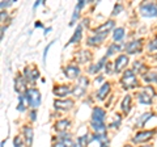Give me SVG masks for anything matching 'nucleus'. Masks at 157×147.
Instances as JSON below:
<instances>
[{
	"label": "nucleus",
	"instance_id": "1",
	"mask_svg": "<svg viewBox=\"0 0 157 147\" xmlns=\"http://www.w3.org/2000/svg\"><path fill=\"white\" fill-rule=\"evenodd\" d=\"M121 84L123 85L124 89H132V88H136L139 85L136 79V74L132 70H126L123 72V75L121 77Z\"/></svg>",
	"mask_w": 157,
	"mask_h": 147
},
{
	"label": "nucleus",
	"instance_id": "2",
	"mask_svg": "<svg viewBox=\"0 0 157 147\" xmlns=\"http://www.w3.org/2000/svg\"><path fill=\"white\" fill-rule=\"evenodd\" d=\"M25 96L28 99V104L32 109H37L41 105V92L37 88H28Z\"/></svg>",
	"mask_w": 157,
	"mask_h": 147
},
{
	"label": "nucleus",
	"instance_id": "3",
	"mask_svg": "<svg viewBox=\"0 0 157 147\" xmlns=\"http://www.w3.org/2000/svg\"><path fill=\"white\" fill-rule=\"evenodd\" d=\"M139 12L144 17H157V3L144 2L139 8Z\"/></svg>",
	"mask_w": 157,
	"mask_h": 147
},
{
	"label": "nucleus",
	"instance_id": "4",
	"mask_svg": "<svg viewBox=\"0 0 157 147\" xmlns=\"http://www.w3.org/2000/svg\"><path fill=\"white\" fill-rule=\"evenodd\" d=\"M124 50L127 54H139L143 50V40H134V41H130L128 43H126L124 46Z\"/></svg>",
	"mask_w": 157,
	"mask_h": 147
},
{
	"label": "nucleus",
	"instance_id": "5",
	"mask_svg": "<svg viewBox=\"0 0 157 147\" xmlns=\"http://www.w3.org/2000/svg\"><path fill=\"white\" fill-rule=\"evenodd\" d=\"M63 72H64V76L68 80H75V79L80 77L81 70H80V67L76 65H67L64 67V70H63Z\"/></svg>",
	"mask_w": 157,
	"mask_h": 147
},
{
	"label": "nucleus",
	"instance_id": "6",
	"mask_svg": "<svg viewBox=\"0 0 157 147\" xmlns=\"http://www.w3.org/2000/svg\"><path fill=\"white\" fill-rule=\"evenodd\" d=\"M115 26V21L114 20H107L106 22H104L102 25H100L98 28H96L93 33L94 34H98V36H107L113 29Z\"/></svg>",
	"mask_w": 157,
	"mask_h": 147
},
{
	"label": "nucleus",
	"instance_id": "7",
	"mask_svg": "<svg viewBox=\"0 0 157 147\" xmlns=\"http://www.w3.org/2000/svg\"><path fill=\"white\" fill-rule=\"evenodd\" d=\"M156 134V130H143V131H139L135 137L132 142L134 143H145L148 142L149 139H152V137Z\"/></svg>",
	"mask_w": 157,
	"mask_h": 147
},
{
	"label": "nucleus",
	"instance_id": "8",
	"mask_svg": "<svg viewBox=\"0 0 157 147\" xmlns=\"http://www.w3.org/2000/svg\"><path fill=\"white\" fill-rule=\"evenodd\" d=\"M26 80L25 77H24V75H21V74H18V75L14 77V89H16V92H18L20 95H25L28 88H26Z\"/></svg>",
	"mask_w": 157,
	"mask_h": 147
},
{
	"label": "nucleus",
	"instance_id": "9",
	"mask_svg": "<svg viewBox=\"0 0 157 147\" xmlns=\"http://www.w3.org/2000/svg\"><path fill=\"white\" fill-rule=\"evenodd\" d=\"M106 120V112L100 106H94L90 114V121L92 122H105Z\"/></svg>",
	"mask_w": 157,
	"mask_h": 147
},
{
	"label": "nucleus",
	"instance_id": "10",
	"mask_svg": "<svg viewBox=\"0 0 157 147\" xmlns=\"http://www.w3.org/2000/svg\"><path fill=\"white\" fill-rule=\"evenodd\" d=\"M24 77L28 83H36V80L39 77V71L37 68H32V67H25L24 68Z\"/></svg>",
	"mask_w": 157,
	"mask_h": 147
},
{
	"label": "nucleus",
	"instance_id": "11",
	"mask_svg": "<svg viewBox=\"0 0 157 147\" xmlns=\"http://www.w3.org/2000/svg\"><path fill=\"white\" fill-rule=\"evenodd\" d=\"M52 92L58 97H66L70 93H72V87L68 84H59L52 88Z\"/></svg>",
	"mask_w": 157,
	"mask_h": 147
},
{
	"label": "nucleus",
	"instance_id": "12",
	"mask_svg": "<svg viewBox=\"0 0 157 147\" xmlns=\"http://www.w3.org/2000/svg\"><path fill=\"white\" fill-rule=\"evenodd\" d=\"M75 105V101L71 99H64V100H55L54 101V108L56 110H70Z\"/></svg>",
	"mask_w": 157,
	"mask_h": 147
},
{
	"label": "nucleus",
	"instance_id": "13",
	"mask_svg": "<svg viewBox=\"0 0 157 147\" xmlns=\"http://www.w3.org/2000/svg\"><path fill=\"white\" fill-rule=\"evenodd\" d=\"M128 65V57L126 54H121V55L117 57V59L114 61V68H115V72H121L123 71L124 68Z\"/></svg>",
	"mask_w": 157,
	"mask_h": 147
},
{
	"label": "nucleus",
	"instance_id": "14",
	"mask_svg": "<svg viewBox=\"0 0 157 147\" xmlns=\"http://www.w3.org/2000/svg\"><path fill=\"white\" fill-rule=\"evenodd\" d=\"M106 63H107V57L101 58L96 65H89V67H88V74H90V75H97L102 68H105Z\"/></svg>",
	"mask_w": 157,
	"mask_h": 147
},
{
	"label": "nucleus",
	"instance_id": "15",
	"mask_svg": "<svg viewBox=\"0 0 157 147\" xmlns=\"http://www.w3.org/2000/svg\"><path fill=\"white\" fill-rule=\"evenodd\" d=\"M110 89H111V84H110V83H107V81H105L104 84L100 87V89L97 91V93H96L97 100L104 101L106 97H107V95L110 93Z\"/></svg>",
	"mask_w": 157,
	"mask_h": 147
},
{
	"label": "nucleus",
	"instance_id": "16",
	"mask_svg": "<svg viewBox=\"0 0 157 147\" xmlns=\"http://www.w3.org/2000/svg\"><path fill=\"white\" fill-rule=\"evenodd\" d=\"M22 133H24V141H25V145L26 147H30L33 143V138H34V131H33V127L25 125L22 129Z\"/></svg>",
	"mask_w": 157,
	"mask_h": 147
},
{
	"label": "nucleus",
	"instance_id": "17",
	"mask_svg": "<svg viewBox=\"0 0 157 147\" xmlns=\"http://www.w3.org/2000/svg\"><path fill=\"white\" fill-rule=\"evenodd\" d=\"M81 37H82V25H81V24H78V25L76 26V29H75L73 36L71 37V40L68 41V43L66 45V47L70 46V45H73V43H78V42H80V40H81Z\"/></svg>",
	"mask_w": 157,
	"mask_h": 147
},
{
	"label": "nucleus",
	"instance_id": "18",
	"mask_svg": "<svg viewBox=\"0 0 157 147\" xmlns=\"http://www.w3.org/2000/svg\"><path fill=\"white\" fill-rule=\"evenodd\" d=\"M71 126V121L70 120H59L54 124V129H55L59 133H64V131L68 130V127Z\"/></svg>",
	"mask_w": 157,
	"mask_h": 147
},
{
	"label": "nucleus",
	"instance_id": "19",
	"mask_svg": "<svg viewBox=\"0 0 157 147\" xmlns=\"http://www.w3.org/2000/svg\"><path fill=\"white\" fill-rule=\"evenodd\" d=\"M85 0H80L77 4H76V7H75V11H73V14H72V18H71V22H70V25H75L76 21L78 20V17H80V11L82 9V7L85 6Z\"/></svg>",
	"mask_w": 157,
	"mask_h": 147
},
{
	"label": "nucleus",
	"instance_id": "20",
	"mask_svg": "<svg viewBox=\"0 0 157 147\" xmlns=\"http://www.w3.org/2000/svg\"><path fill=\"white\" fill-rule=\"evenodd\" d=\"M131 106H132V96L126 95L123 97V100H122V102H121V109L124 114H128L130 110H131Z\"/></svg>",
	"mask_w": 157,
	"mask_h": 147
},
{
	"label": "nucleus",
	"instance_id": "21",
	"mask_svg": "<svg viewBox=\"0 0 157 147\" xmlns=\"http://www.w3.org/2000/svg\"><path fill=\"white\" fill-rule=\"evenodd\" d=\"M124 46L126 45H122V43H110V46L107 47V51H106V57H111L114 54L121 53L122 50H124Z\"/></svg>",
	"mask_w": 157,
	"mask_h": 147
},
{
	"label": "nucleus",
	"instance_id": "22",
	"mask_svg": "<svg viewBox=\"0 0 157 147\" xmlns=\"http://www.w3.org/2000/svg\"><path fill=\"white\" fill-rule=\"evenodd\" d=\"M105 38H106V36H98V34H94V36L88 37L86 45L88 46H98V45H101V43L105 41Z\"/></svg>",
	"mask_w": 157,
	"mask_h": 147
},
{
	"label": "nucleus",
	"instance_id": "23",
	"mask_svg": "<svg viewBox=\"0 0 157 147\" xmlns=\"http://www.w3.org/2000/svg\"><path fill=\"white\" fill-rule=\"evenodd\" d=\"M90 127L94 131V134H106V125L105 122H92L90 121Z\"/></svg>",
	"mask_w": 157,
	"mask_h": 147
},
{
	"label": "nucleus",
	"instance_id": "24",
	"mask_svg": "<svg viewBox=\"0 0 157 147\" xmlns=\"http://www.w3.org/2000/svg\"><path fill=\"white\" fill-rule=\"evenodd\" d=\"M126 37V30L124 28H115L114 30H113V40H114L115 42H122L124 40Z\"/></svg>",
	"mask_w": 157,
	"mask_h": 147
},
{
	"label": "nucleus",
	"instance_id": "25",
	"mask_svg": "<svg viewBox=\"0 0 157 147\" xmlns=\"http://www.w3.org/2000/svg\"><path fill=\"white\" fill-rule=\"evenodd\" d=\"M76 59H77L78 63H86V62H89L92 59V53L88 51V50H81V51L77 53Z\"/></svg>",
	"mask_w": 157,
	"mask_h": 147
},
{
	"label": "nucleus",
	"instance_id": "26",
	"mask_svg": "<svg viewBox=\"0 0 157 147\" xmlns=\"http://www.w3.org/2000/svg\"><path fill=\"white\" fill-rule=\"evenodd\" d=\"M136 96H137V100H139L140 104H144V105L152 104V99H153V97H152L151 95H148L147 92H144L143 89H141Z\"/></svg>",
	"mask_w": 157,
	"mask_h": 147
},
{
	"label": "nucleus",
	"instance_id": "27",
	"mask_svg": "<svg viewBox=\"0 0 157 147\" xmlns=\"http://www.w3.org/2000/svg\"><path fill=\"white\" fill-rule=\"evenodd\" d=\"M132 71H134L135 74H137V75H145L147 74V67L144 66V63H141V62H135L134 65H132V68H131Z\"/></svg>",
	"mask_w": 157,
	"mask_h": 147
},
{
	"label": "nucleus",
	"instance_id": "28",
	"mask_svg": "<svg viewBox=\"0 0 157 147\" xmlns=\"http://www.w3.org/2000/svg\"><path fill=\"white\" fill-rule=\"evenodd\" d=\"M152 116L153 114L149 113V112H147V113H143L141 116H139V118H137V121H136V127H143L147 124V121L151 120Z\"/></svg>",
	"mask_w": 157,
	"mask_h": 147
},
{
	"label": "nucleus",
	"instance_id": "29",
	"mask_svg": "<svg viewBox=\"0 0 157 147\" xmlns=\"http://www.w3.org/2000/svg\"><path fill=\"white\" fill-rule=\"evenodd\" d=\"M26 106H29L28 104V99L25 95H20L18 96V105H17V110L18 112H25Z\"/></svg>",
	"mask_w": 157,
	"mask_h": 147
},
{
	"label": "nucleus",
	"instance_id": "30",
	"mask_svg": "<svg viewBox=\"0 0 157 147\" xmlns=\"http://www.w3.org/2000/svg\"><path fill=\"white\" fill-rule=\"evenodd\" d=\"M85 92H86V88L78 85V84H76L75 87L72 88V95L75 97H82L85 95Z\"/></svg>",
	"mask_w": 157,
	"mask_h": 147
},
{
	"label": "nucleus",
	"instance_id": "31",
	"mask_svg": "<svg viewBox=\"0 0 157 147\" xmlns=\"http://www.w3.org/2000/svg\"><path fill=\"white\" fill-rule=\"evenodd\" d=\"M145 83H157V74L156 72H147L143 76Z\"/></svg>",
	"mask_w": 157,
	"mask_h": 147
},
{
	"label": "nucleus",
	"instance_id": "32",
	"mask_svg": "<svg viewBox=\"0 0 157 147\" xmlns=\"http://www.w3.org/2000/svg\"><path fill=\"white\" fill-rule=\"evenodd\" d=\"M89 135H82V137H78V139H77V145L80 146V147H88L89 146Z\"/></svg>",
	"mask_w": 157,
	"mask_h": 147
},
{
	"label": "nucleus",
	"instance_id": "33",
	"mask_svg": "<svg viewBox=\"0 0 157 147\" xmlns=\"http://www.w3.org/2000/svg\"><path fill=\"white\" fill-rule=\"evenodd\" d=\"M77 84H78V85H81V87H84V88H88V85H89V79H88L86 76L82 75V76L78 77Z\"/></svg>",
	"mask_w": 157,
	"mask_h": 147
},
{
	"label": "nucleus",
	"instance_id": "34",
	"mask_svg": "<svg viewBox=\"0 0 157 147\" xmlns=\"http://www.w3.org/2000/svg\"><path fill=\"white\" fill-rule=\"evenodd\" d=\"M105 71L107 75H110V74L113 72H115V68H114V63H111V62H107L106 65H105Z\"/></svg>",
	"mask_w": 157,
	"mask_h": 147
},
{
	"label": "nucleus",
	"instance_id": "35",
	"mask_svg": "<svg viewBox=\"0 0 157 147\" xmlns=\"http://www.w3.org/2000/svg\"><path fill=\"white\" fill-rule=\"evenodd\" d=\"M13 146L14 147H25V143H24V141L21 139V137H16V138L13 139Z\"/></svg>",
	"mask_w": 157,
	"mask_h": 147
},
{
	"label": "nucleus",
	"instance_id": "36",
	"mask_svg": "<svg viewBox=\"0 0 157 147\" xmlns=\"http://www.w3.org/2000/svg\"><path fill=\"white\" fill-rule=\"evenodd\" d=\"M148 51H156L157 50V38H155V40H152L149 43H148Z\"/></svg>",
	"mask_w": 157,
	"mask_h": 147
},
{
	"label": "nucleus",
	"instance_id": "37",
	"mask_svg": "<svg viewBox=\"0 0 157 147\" xmlns=\"http://www.w3.org/2000/svg\"><path fill=\"white\" fill-rule=\"evenodd\" d=\"M143 91L147 92L148 95H151L152 97L156 96V92H155V89H153V87H152V85H145V87L143 88Z\"/></svg>",
	"mask_w": 157,
	"mask_h": 147
},
{
	"label": "nucleus",
	"instance_id": "38",
	"mask_svg": "<svg viewBox=\"0 0 157 147\" xmlns=\"http://www.w3.org/2000/svg\"><path fill=\"white\" fill-rule=\"evenodd\" d=\"M122 11H123V7H122L119 3H117L114 9H113V16H117V14H119Z\"/></svg>",
	"mask_w": 157,
	"mask_h": 147
},
{
	"label": "nucleus",
	"instance_id": "39",
	"mask_svg": "<svg viewBox=\"0 0 157 147\" xmlns=\"http://www.w3.org/2000/svg\"><path fill=\"white\" fill-rule=\"evenodd\" d=\"M12 4H14L13 0H9V2H2V3H0V7H2V11H4V8L11 7Z\"/></svg>",
	"mask_w": 157,
	"mask_h": 147
},
{
	"label": "nucleus",
	"instance_id": "40",
	"mask_svg": "<svg viewBox=\"0 0 157 147\" xmlns=\"http://www.w3.org/2000/svg\"><path fill=\"white\" fill-rule=\"evenodd\" d=\"M52 43H55V41H52V42H50L48 45L46 46V49H45V51H43V62H46V57H47V53H48V50H50V47L52 46Z\"/></svg>",
	"mask_w": 157,
	"mask_h": 147
},
{
	"label": "nucleus",
	"instance_id": "41",
	"mask_svg": "<svg viewBox=\"0 0 157 147\" xmlns=\"http://www.w3.org/2000/svg\"><path fill=\"white\" fill-rule=\"evenodd\" d=\"M121 122H122V120L118 118L115 122H111V124L109 125V127H113V129H118V126H121Z\"/></svg>",
	"mask_w": 157,
	"mask_h": 147
},
{
	"label": "nucleus",
	"instance_id": "42",
	"mask_svg": "<svg viewBox=\"0 0 157 147\" xmlns=\"http://www.w3.org/2000/svg\"><path fill=\"white\" fill-rule=\"evenodd\" d=\"M52 147H71V146H68L66 142H62V141H59L58 143H54Z\"/></svg>",
	"mask_w": 157,
	"mask_h": 147
},
{
	"label": "nucleus",
	"instance_id": "43",
	"mask_svg": "<svg viewBox=\"0 0 157 147\" xmlns=\"http://www.w3.org/2000/svg\"><path fill=\"white\" fill-rule=\"evenodd\" d=\"M30 120L33 122L37 121V109H32V112H30Z\"/></svg>",
	"mask_w": 157,
	"mask_h": 147
},
{
	"label": "nucleus",
	"instance_id": "44",
	"mask_svg": "<svg viewBox=\"0 0 157 147\" xmlns=\"http://www.w3.org/2000/svg\"><path fill=\"white\" fill-rule=\"evenodd\" d=\"M102 81H104V75H97L94 79V84H100Z\"/></svg>",
	"mask_w": 157,
	"mask_h": 147
},
{
	"label": "nucleus",
	"instance_id": "45",
	"mask_svg": "<svg viewBox=\"0 0 157 147\" xmlns=\"http://www.w3.org/2000/svg\"><path fill=\"white\" fill-rule=\"evenodd\" d=\"M6 30H7V26H2V33H0V38H2V40H3V38H4V33H6Z\"/></svg>",
	"mask_w": 157,
	"mask_h": 147
},
{
	"label": "nucleus",
	"instance_id": "46",
	"mask_svg": "<svg viewBox=\"0 0 157 147\" xmlns=\"http://www.w3.org/2000/svg\"><path fill=\"white\" fill-rule=\"evenodd\" d=\"M7 16H8V13L6 11H2V22H4V20L7 18Z\"/></svg>",
	"mask_w": 157,
	"mask_h": 147
},
{
	"label": "nucleus",
	"instance_id": "47",
	"mask_svg": "<svg viewBox=\"0 0 157 147\" xmlns=\"http://www.w3.org/2000/svg\"><path fill=\"white\" fill-rule=\"evenodd\" d=\"M34 26H36V28H43V25H42V22H39V21H37L36 24H34Z\"/></svg>",
	"mask_w": 157,
	"mask_h": 147
},
{
	"label": "nucleus",
	"instance_id": "48",
	"mask_svg": "<svg viewBox=\"0 0 157 147\" xmlns=\"http://www.w3.org/2000/svg\"><path fill=\"white\" fill-rule=\"evenodd\" d=\"M51 32V28H47V29H45V36H47L48 33Z\"/></svg>",
	"mask_w": 157,
	"mask_h": 147
},
{
	"label": "nucleus",
	"instance_id": "49",
	"mask_svg": "<svg viewBox=\"0 0 157 147\" xmlns=\"http://www.w3.org/2000/svg\"><path fill=\"white\" fill-rule=\"evenodd\" d=\"M39 4H41V2H36V3H34V6H33V8L36 9V8H37V7L39 6Z\"/></svg>",
	"mask_w": 157,
	"mask_h": 147
},
{
	"label": "nucleus",
	"instance_id": "50",
	"mask_svg": "<svg viewBox=\"0 0 157 147\" xmlns=\"http://www.w3.org/2000/svg\"><path fill=\"white\" fill-rule=\"evenodd\" d=\"M100 147H109V143H102Z\"/></svg>",
	"mask_w": 157,
	"mask_h": 147
},
{
	"label": "nucleus",
	"instance_id": "51",
	"mask_svg": "<svg viewBox=\"0 0 157 147\" xmlns=\"http://www.w3.org/2000/svg\"><path fill=\"white\" fill-rule=\"evenodd\" d=\"M4 146H6V141H3V142H2V146H0V147H4Z\"/></svg>",
	"mask_w": 157,
	"mask_h": 147
},
{
	"label": "nucleus",
	"instance_id": "52",
	"mask_svg": "<svg viewBox=\"0 0 157 147\" xmlns=\"http://www.w3.org/2000/svg\"><path fill=\"white\" fill-rule=\"evenodd\" d=\"M140 147H152V146H148V145H141Z\"/></svg>",
	"mask_w": 157,
	"mask_h": 147
},
{
	"label": "nucleus",
	"instance_id": "53",
	"mask_svg": "<svg viewBox=\"0 0 157 147\" xmlns=\"http://www.w3.org/2000/svg\"><path fill=\"white\" fill-rule=\"evenodd\" d=\"M124 147H134V146H132V145H126Z\"/></svg>",
	"mask_w": 157,
	"mask_h": 147
},
{
	"label": "nucleus",
	"instance_id": "54",
	"mask_svg": "<svg viewBox=\"0 0 157 147\" xmlns=\"http://www.w3.org/2000/svg\"><path fill=\"white\" fill-rule=\"evenodd\" d=\"M72 147H80V146H78V145H77V143H76V145H73V146H72Z\"/></svg>",
	"mask_w": 157,
	"mask_h": 147
}]
</instances>
